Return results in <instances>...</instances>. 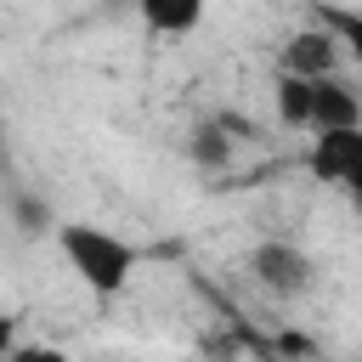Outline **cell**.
I'll return each mask as SVG.
<instances>
[{"instance_id":"obj_3","label":"cell","mask_w":362,"mask_h":362,"mask_svg":"<svg viewBox=\"0 0 362 362\" xmlns=\"http://www.w3.org/2000/svg\"><path fill=\"white\" fill-rule=\"evenodd\" d=\"M311 175L339 187L351 204H362V124H345V130H322L311 136Z\"/></svg>"},{"instance_id":"obj_5","label":"cell","mask_w":362,"mask_h":362,"mask_svg":"<svg viewBox=\"0 0 362 362\" xmlns=\"http://www.w3.org/2000/svg\"><path fill=\"white\" fill-rule=\"evenodd\" d=\"M334 62H339V34L322 17L283 45V74H334Z\"/></svg>"},{"instance_id":"obj_7","label":"cell","mask_w":362,"mask_h":362,"mask_svg":"<svg viewBox=\"0 0 362 362\" xmlns=\"http://www.w3.org/2000/svg\"><path fill=\"white\" fill-rule=\"evenodd\" d=\"M317 17L339 34V45L356 57V68H362V11L356 6H317Z\"/></svg>"},{"instance_id":"obj_2","label":"cell","mask_w":362,"mask_h":362,"mask_svg":"<svg viewBox=\"0 0 362 362\" xmlns=\"http://www.w3.org/2000/svg\"><path fill=\"white\" fill-rule=\"evenodd\" d=\"M277 113H283L294 130H311V136L362 124L356 96H351L334 74H277Z\"/></svg>"},{"instance_id":"obj_9","label":"cell","mask_w":362,"mask_h":362,"mask_svg":"<svg viewBox=\"0 0 362 362\" xmlns=\"http://www.w3.org/2000/svg\"><path fill=\"white\" fill-rule=\"evenodd\" d=\"M51 215H45V204H34V198H17V226L23 232H40Z\"/></svg>"},{"instance_id":"obj_8","label":"cell","mask_w":362,"mask_h":362,"mask_svg":"<svg viewBox=\"0 0 362 362\" xmlns=\"http://www.w3.org/2000/svg\"><path fill=\"white\" fill-rule=\"evenodd\" d=\"M226 153H232V147H226L221 130H198V136H192V158H198V164H226Z\"/></svg>"},{"instance_id":"obj_1","label":"cell","mask_w":362,"mask_h":362,"mask_svg":"<svg viewBox=\"0 0 362 362\" xmlns=\"http://www.w3.org/2000/svg\"><path fill=\"white\" fill-rule=\"evenodd\" d=\"M57 249H62V260H68V272L90 288V294H119L130 277H136V266H141V249L136 243H124L119 232H107V226H90V221H68V226H57Z\"/></svg>"},{"instance_id":"obj_4","label":"cell","mask_w":362,"mask_h":362,"mask_svg":"<svg viewBox=\"0 0 362 362\" xmlns=\"http://www.w3.org/2000/svg\"><path fill=\"white\" fill-rule=\"evenodd\" d=\"M249 266H255L260 288H272V294H300V288L311 283V260H305L294 243H260Z\"/></svg>"},{"instance_id":"obj_6","label":"cell","mask_w":362,"mask_h":362,"mask_svg":"<svg viewBox=\"0 0 362 362\" xmlns=\"http://www.w3.org/2000/svg\"><path fill=\"white\" fill-rule=\"evenodd\" d=\"M136 6V17L153 28V34H192L198 23H204V0H130Z\"/></svg>"}]
</instances>
